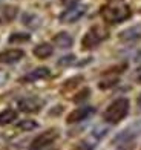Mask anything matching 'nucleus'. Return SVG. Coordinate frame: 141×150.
I'll list each match as a JSON object with an SVG mask.
<instances>
[{
	"label": "nucleus",
	"instance_id": "nucleus-1",
	"mask_svg": "<svg viewBox=\"0 0 141 150\" xmlns=\"http://www.w3.org/2000/svg\"><path fill=\"white\" fill-rule=\"evenodd\" d=\"M127 113H129V100L118 98L107 106V109L103 113V118L109 124H117L127 117Z\"/></svg>",
	"mask_w": 141,
	"mask_h": 150
},
{
	"label": "nucleus",
	"instance_id": "nucleus-2",
	"mask_svg": "<svg viewBox=\"0 0 141 150\" xmlns=\"http://www.w3.org/2000/svg\"><path fill=\"white\" fill-rule=\"evenodd\" d=\"M101 17L106 23L115 25L130 17V9L126 5H107L101 9Z\"/></svg>",
	"mask_w": 141,
	"mask_h": 150
},
{
	"label": "nucleus",
	"instance_id": "nucleus-3",
	"mask_svg": "<svg viewBox=\"0 0 141 150\" xmlns=\"http://www.w3.org/2000/svg\"><path fill=\"white\" fill-rule=\"evenodd\" d=\"M106 38H107V31L103 26H92L84 34V37L81 40V46H83V49H94V47L98 46Z\"/></svg>",
	"mask_w": 141,
	"mask_h": 150
},
{
	"label": "nucleus",
	"instance_id": "nucleus-4",
	"mask_svg": "<svg viewBox=\"0 0 141 150\" xmlns=\"http://www.w3.org/2000/svg\"><path fill=\"white\" fill-rule=\"evenodd\" d=\"M58 138V130L57 129H49L45 130L43 133H40L38 136H35L31 142V150H43L48 146H51L54 141Z\"/></svg>",
	"mask_w": 141,
	"mask_h": 150
},
{
	"label": "nucleus",
	"instance_id": "nucleus-5",
	"mask_svg": "<svg viewBox=\"0 0 141 150\" xmlns=\"http://www.w3.org/2000/svg\"><path fill=\"white\" fill-rule=\"evenodd\" d=\"M18 109L22 112L26 113H37L40 112V109L45 106V101L42 98H37V97H25L18 101Z\"/></svg>",
	"mask_w": 141,
	"mask_h": 150
},
{
	"label": "nucleus",
	"instance_id": "nucleus-6",
	"mask_svg": "<svg viewBox=\"0 0 141 150\" xmlns=\"http://www.w3.org/2000/svg\"><path fill=\"white\" fill-rule=\"evenodd\" d=\"M86 6L84 5H74V6H69L62 16H60V22L62 23H74L80 20L84 14H86Z\"/></svg>",
	"mask_w": 141,
	"mask_h": 150
},
{
	"label": "nucleus",
	"instance_id": "nucleus-7",
	"mask_svg": "<svg viewBox=\"0 0 141 150\" xmlns=\"http://www.w3.org/2000/svg\"><path fill=\"white\" fill-rule=\"evenodd\" d=\"M94 112H95V110H94V107H80V109H75V110H72V112L68 115L66 122H68V124L81 122V121H84L86 118H89Z\"/></svg>",
	"mask_w": 141,
	"mask_h": 150
},
{
	"label": "nucleus",
	"instance_id": "nucleus-8",
	"mask_svg": "<svg viewBox=\"0 0 141 150\" xmlns=\"http://www.w3.org/2000/svg\"><path fill=\"white\" fill-rule=\"evenodd\" d=\"M25 57V52L22 49H8V51H3L0 52V63L3 64H12V63H17Z\"/></svg>",
	"mask_w": 141,
	"mask_h": 150
},
{
	"label": "nucleus",
	"instance_id": "nucleus-9",
	"mask_svg": "<svg viewBox=\"0 0 141 150\" xmlns=\"http://www.w3.org/2000/svg\"><path fill=\"white\" fill-rule=\"evenodd\" d=\"M18 8L12 5H2L0 6V25H8L17 17Z\"/></svg>",
	"mask_w": 141,
	"mask_h": 150
},
{
	"label": "nucleus",
	"instance_id": "nucleus-10",
	"mask_svg": "<svg viewBox=\"0 0 141 150\" xmlns=\"http://www.w3.org/2000/svg\"><path fill=\"white\" fill-rule=\"evenodd\" d=\"M101 136H103V133L97 135L95 132H94V133H91V136L80 141L78 144L74 147V150H94L95 146H97V142H98V139L101 138Z\"/></svg>",
	"mask_w": 141,
	"mask_h": 150
},
{
	"label": "nucleus",
	"instance_id": "nucleus-11",
	"mask_svg": "<svg viewBox=\"0 0 141 150\" xmlns=\"http://www.w3.org/2000/svg\"><path fill=\"white\" fill-rule=\"evenodd\" d=\"M49 75H51V71L48 67H37V69L28 72L22 80L23 81H37V80H42V78H48Z\"/></svg>",
	"mask_w": 141,
	"mask_h": 150
},
{
	"label": "nucleus",
	"instance_id": "nucleus-12",
	"mask_svg": "<svg viewBox=\"0 0 141 150\" xmlns=\"http://www.w3.org/2000/svg\"><path fill=\"white\" fill-rule=\"evenodd\" d=\"M72 43H74V38L68 32H58L57 35L54 37V45L57 47H60V49H68V47L72 46Z\"/></svg>",
	"mask_w": 141,
	"mask_h": 150
},
{
	"label": "nucleus",
	"instance_id": "nucleus-13",
	"mask_svg": "<svg viewBox=\"0 0 141 150\" xmlns=\"http://www.w3.org/2000/svg\"><path fill=\"white\" fill-rule=\"evenodd\" d=\"M52 52H54V47L49 43H42L34 47V55L38 58H48L52 55Z\"/></svg>",
	"mask_w": 141,
	"mask_h": 150
},
{
	"label": "nucleus",
	"instance_id": "nucleus-14",
	"mask_svg": "<svg viewBox=\"0 0 141 150\" xmlns=\"http://www.w3.org/2000/svg\"><path fill=\"white\" fill-rule=\"evenodd\" d=\"M141 37V28L140 26H132L129 29H124L120 34V38L126 40V42H130V40H137Z\"/></svg>",
	"mask_w": 141,
	"mask_h": 150
},
{
	"label": "nucleus",
	"instance_id": "nucleus-15",
	"mask_svg": "<svg viewBox=\"0 0 141 150\" xmlns=\"http://www.w3.org/2000/svg\"><path fill=\"white\" fill-rule=\"evenodd\" d=\"M16 120H17V110H14V109H5L3 112H0V126H8Z\"/></svg>",
	"mask_w": 141,
	"mask_h": 150
},
{
	"label": "nucleus",
	"instance_id": "nucleus-16",
	"mask_svg": "<svg viewBox=\"0 0 141 150\" xmlns=\"http://www.w3.org/2000/svg\"><path fill=\"white\" fill-rule=\"evenodd\" d=\"M23 23L26 26H29V28L35 29V28L40 26V18L37 16H34V14H25L23 16Z\"/></svg>",
	"mask_w": 141,
	"mask_h": 150
},
{
	"label": "nucleus",
	"instance_id": "nucleus-17",
	"mask_svg": "<svg viewBox=\"0 0 141 150\" xmlns=\"http://www.w3.org/2000/svg\"><path fill=\"white\" fill-rule=\"evenodd\" d=\"M29 35L28 34H22V32H16L11 34L9 37V43H23V42H29Z\"/></svg>",
	"mask_w": 141,
	"mask_h": 150
},
{
	"label": "nucleus",
	"instance_id": "nucleus-18",
	"mask_svg": "<svg viewBox=\"0 0 141 150\" xmlns=\"http://www.w3.org/2000/svg\"><path fill=\"white\" fill-rule=\"evenodd\" d=\"M17 127L20 130H34V129H37V122L32 120H23L17 124Z\"/></svg>",
	"mask_w": 141,
	"mask_h": 150
},
{
	"label": "nucleus",
	"instance_id": "nucleus-19",
	"mask_svg": "<svg viewBox=\"0 0 141 150\" xmlns=\"http://www.w3.org/2000/svg\"><path fill=\"white\" fill-rule=\"evenodd\" d=\"M74 60H75V57H74V55H68V57L60 58L58 64H60V66H68V64H72V63H74Z\"/></svg>",
	"mask_w": 141,
	"mask_h": 150
},
{
	"label": "nucleus",
	"instance_id": "nucleus-20",
	"mask_svg": "<svg viewBox=\"0 0 141 150\" xmlns=\"http://www.w3.org/2000/svg\"><path fill=\"white\" fill-rule=\"evenodd\" d=\"M84 95H89V91H88V89H86V91H83V92L80 93V95H77L78 98H75V101H81V100H84V98H88V97H84Z\"/></svg>",
	"mask_w": 141,
	"mask_h": 150
},
{
	"label": "nucleus",
	"instance_id": "nucleus-21",
	"mask_svg": "<svg viewBox=\"0 0 141 150\" xmlns=\"http://www.w3.org/2000/svg\"><path fill=\"white\" fill-rule=\"evenodd\" d=\"M78 0H62V3L66 5V6H74V5H77Z\"/></svg>",
	"mask_w": 141,
	"mask_h": 150
},
{
	"label": "nucleus",
	"instance_id": "nucleus-22",
	"mask_svg": "<svg viewBox=\"0 0 141 150\" xmlns=\"http://www.w3.org/2000/svg\"><path fill=\"white\" fill-rule=\"evenodd\" d=\"M138 107L141 109V95H140V97H138Z\"/></svg>",
	"mask_w": 141,
	"mask_h": 150
},
{
	"label": "nucleus",
	"instance_id": "nucleus-23",
	"mask_svg": "<svg viewBox=\"0 0 141 150\" xmlns=\"http://www.w3.org/2000/svg\"><path fill=\"white\" fill-rule=\"evenodd\" d=\"M111 2H120V0H111Z\"/></svg>",
	"mask_w": 141,
	"mask_h": 150
}]
</instances>
